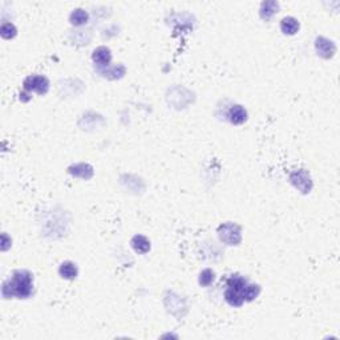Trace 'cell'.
<instances>
[{"instance_id": "1", "label": "cell", "mask_w": 340, "mask_h": 340, "mask_svg": "<svg viewBox=\"0 0 340 340\" xmlns=\"http://www.w3.org/2000/svg\"><path fill=\"white\" fill-rule=\"evenodd\" d=\"M34 292V276L27 270H16L11 279L5 281L1 287V295L4 299L19 298L27 299Z\"/></svg>"}, {"instance_id": "2", "label": "cell", "mask_w": 340, "mask_h": 340, "mask_svg": "<svg viewBox=\"0 0 340 340\" xmlns=\"http://www.w3.org/2000/svg\"><path fill=\"white\" fill-rule=\"evenodd\" d=\"M247 279L245 276L235 274L227 279V288L225 291V301L232 307H241L245 303L243 292L247 286Z\"/></svg>"}, {"instance_id": "3", "label": "cell", "mask_w": 340, "mask_h": 340, "mask_svg": "<svg viewBox=\"0 0 340 340\" xmlns=\"http://www.w3.org/2000/svg\"><path fill=\"white\" fill-rule=\"evenodd\" d=\"M218 237H219L221 242L226 243L229 246H235L242 239L241 227L233 222L223 223L218 227Z\"/></svg>"}, {"instance_id": "4", "label": "cell", "mask_w": 340, "mask_h": 340, "mask_svg": "<svg viewBox=\"0 0 340 340\" xmlns=\"http://www.w3.org/2000/svg\"><path fill=\"white\" fill-rule=\"evenodd\" d=\"M23 85H24L25 90H34L36 93L45 94L50 89V80L41 74H35V76L27 77Z\"/></svg>"}, {"instance_id": "5", "label": "cell", "mask_w": 340, "mask_h": 340, "mask_svg": "<svg viewBox=\"0 0 340 340\" xmlns=\"http://www.w3.org/2000/svg\"><path fill=\"white\" fill-rule=\"evenodd\" d=\"M290 181L294 186L301 190L303 194H306L312 189V181H311L310 174L304 169H299L290 174Z\"/></svg>"}, {"instance_id": "6", "label": "cell", "mask_w": 340, "mask_h": 340, "mask_svg": "<svg viewBox=\"0 0 340 340\" xmlns=\"http://www.w3.org/2000/svg\"><path fill=\"white\" fill-rule=\"evenodd\" d=\"M315 48L318 54L322 56L323 59H330L336 52L335 44H334L331 40L322 37V36L315 40Z\"/></svg>"}, {"instance_id": "7", "label": "cell", "mask_w": 340, "mask_h": 340, "mask_svg": "<svg viewBox=\"0 0 340 340\" xmlns=\"http://www.w3.org/2000/svg\"><path fill=\"white\" fill-rule=\"evenodd\" d=\"M92 59L97 64V67H108L110 60H112V54H110V50L107 48V47H99L93 51V54H92Z\"/></svg>"}, {"instance_id": "8", "label": "cell", "mask_w": 340, "mask_h": 340, "mask_svg": "<svg viewBox=\"0 0 340 340\" xmlns=\"http://www.w3.org/2000/svg\"><path fill=\"white\" fill-rule=\"evenodd\" d=\"M227 117H229V121L234 125H241L247 120L246 109L242 105H233L227 113Z\"/></svg>"}, {"instance_id": "9", "label": "cell", "mask_w": 340, "mask_h": 340, "mask_svg": "<svg viewBox=\"0 0 340 340\" xmlns=\"http://www.w3.org/2000/svg\"><path fill=\"white\" fill-rule=\"evenodd\" d=\"M69 174H72L73 177L84 178V179H89L93 176V168L88 165V163H77L73 165L68 169Z\"/></svg>"}, {"instance_id": "10", "label": "cell", "mask_w": 340, "mask_h": 340, "mask_svg": "<svg viewBox=\"0 0 340 340\" xmlns=\"http://www.w3.org/2000/svg\"><path fill=\"white\" fill-rule=\"evenodd\" d=\"M130 245L133 247V250L138 254H146L150 250V241L143 235H136L130 241Z\"/></svg>"}, {"instance_id": "11", "label": "cell", "mask_w": 340, "mask_h": 340, "mask_svg": "<svg viewBox=\"0 0 340 340\" xmlns=\"http://www.w3.org/2000/svg\"><path fill=\"white\" fill-rule=\"evenodd\" d=\"M279 10V3L278 1H263L261 5V18L263 20H270L275 15Z\"/></svg>"}, {"instance_id": "12", "label": "cell", "mask_w": 340, "mask_h": 340, "mask_svg": "<svg viewBox=\"0 0 340 340\" xmlns=\"http://www.w3.org/2000/svg\"><path fill=\"white\" fill-rule=\"evenodd\" d=\"M281 30L286 35H295L299 31V21L295 18H285L281 21Z\"/></svg>"}, {"instance_id": "13", "label": "cell", "mask_w": 340, "mask_h": 340, "mask_svg": "<svg viewBox=\"0 0 340 340\" xmlns=\"http://www.w3.org/2000/svg\"><path fill=\"white\" fill-rule=\"evenodd\" d=\"M77 272H79V270H77V266L74 265V263H72V262H64V263H61V266H60L59 268V274L64 279H69V281H72V279H74L76 276H77Z\"/></svg>"}, {"instance_id": "14", "label": "cell", "mask_w": 340, "mask_h": 340, "mask_svg": "<svg viewBox=\"0 0 340 340\" xmlns=\"http://www.w3.org/2000/svg\"><path fill=\"white\" fill-rule=\"evenodd\" d=\"M88 19H89V15L87 14V11L84 10H74L72 14H71V16H69V20H71V23L73 25H76V27H79V25H84L88 23Z\"/></svg>"}, {"instance_id": "15", "label": "cell", "mask_w": 340, "mask_h": 340, "mask_svg": "<svg viewBox=\"0 0 340 340\" xmlns=\"http://www.w3.org/2000/svg\"><path fill=\"white\" fill-rule=\"evenodd\" d=\"M99 72L105 77H108L110 80L120 79L125 74V67L124 65H117V67H113V68H107V69H99Z\"/></svg>"}, {"instance_id": "16", "label": "cell", "mask_w": 340, "mask_h": 340, "mask_svg": "<svg viewBox=\"0 0 340 340\" xmlns=\"http://www.w3.org/2000/svg\"><path fill=\"white\" fill-rule=\"evenodd\" d=\"M259 292H261V287L258 285H249L247 283L245 292H243V299H245V302H252L256 296L259 295Z\"/></svg>"}, {"instance_id": "17", "label": "cell", "mask_w": 340, "mask_h": 340, "mask_svg": "<svg viewBox=\"0 0 340 340\" xmlns=\"http://www.w3.org/2000/svg\"><path fill=\"white\" fill-rule=\"evenodd\" d=\"M16 27L12 23H3L0 28V35L3 39H12L16 36Z\"/></svg>"}, {"instance_id": "18", "label": "cell", "mask_w": 340, "mask_h": 340, "mask_svg": "<svg viewBox=\"0 0 340 340\" xmlns=\"http://www.w3.org/2000/svg\"><path fill=\"white\" fill-rule=\"evenodd\" d=\"M198 282H199V285L202 287L210 286L213 282H214V271L210 270V268L203 270V271L199 274V281Z\"/></svg>"}]
</instances>
